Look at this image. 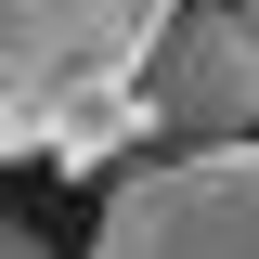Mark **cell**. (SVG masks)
Here are the masks:
<instances>
[{"mask_svg":"<svg viewBox=\"0 0 259 259\" xmlns=\"http://www.w3.org/2000/svg\"><path fill=\"white\" fill-rule=\"evenodd\" d=\"M168 13L182 0H0V168L52 156L104 91H130Z\"/></svg>","mask_w":259,"mask_h":259,"instance_id":"obj_1","label":"cell"},{"mask_svg":"<svg viewBox=\"0 0 259 259\" xmlns=\"http://www.w3.org/2000/svg\"><path fill=\"white\" fill-rule=\"evenodd\" d=\"M130 104H143V143L156 156H221V143H259V26L233 0H182L143 65H130Z\"/></svg>","mask_w":259,"mask_h":259,"instance_id":"obj_2","label":"cell"},{"mask_svg":"<svg viewBox=\"0 0 259 259\" xmlns=\"http://www.w3.org/2000/svg\"><path fill=\"white\" fill-rule=\"evenodd\" d=\"M91 259H259V143L130 156L117 182H104Z\"/></svg>","mask_w":259,"mask_h":259,"instance_id":"obj_3","label":"cell"},{"mask_svg":"<svg viewBox=\"0 0 259 259\" xmlns=\"http://www.w3.org/2000/svg\"><path fill=\"white\" fill-rule=\"evenodd\" d=\"M130 143H143V104H130V91H104L91 117L52 143V168H104V156H130Z\"/></svg>","mask_w":259,"mask_h":259,"instance_id":"obj_4","label":"cell"},{"mask_svg":"<svg viewBox=\"0 0 259 259\" xmlns=\"http://www.w3.org/2000/svg\"><path fill=\"white\" fill-rule=\"evenodd\" d=\"M0 259H52V246H39V233L13 221V207H0Z\"/></svg>","mask_w":259,"mask_h":259,"instance_id":"obj_5","label":"cell"},{"mask_svg":"<svg viewBox=\"0 0 259 259\" xmlns=\"http://www.w3.org/2000/svg\"><path fill=\"white\" fill-rule=\"evenodd\" d=\"M233 13H246V26H259V0H233Z\"/></svg>","mask_w":259,"mask_h":259,"instance_id":"obj_6","label":"cell"}]
</instances>
